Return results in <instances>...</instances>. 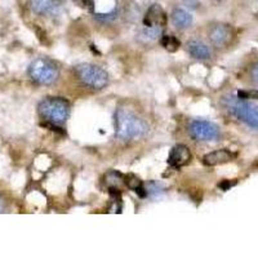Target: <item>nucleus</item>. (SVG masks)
<instances>
[{
	"label": "nucleus",
	"instance_id": "obj_1",
	"mask_svg": "<svg viewBox=\"0 0 258 258\" xmlns=\"http://www.w3.org/2000/svg\"><path fill=\"white\" fill-rule=\"evenodd\" d=\"M115 129L116 136L121 140H133L146 135L149 125L141 117L136 116L128 110L119 109L115 114Z\"/></svg>",
	"mask_w": 258,
	"mask_h": 258
},
{
	"label": "nucleus",
	"instance_id": "obj_2",
	"mask_svg": "<svg viewBox=\"0 0 258 258\" xmlns=\"http://www.w3.org/2000/svg\"><path fill=\"white\" fill-rule=\"evenodd\" d=\"M225 107L240 121L258 131V105L239 97H225L222 100Z\"/></svg>",
	"mask_w": 258,
	"mask_h": 258
},
{
	"label": "nucleus",
	"instance_id": "obj_3",
	"mask_svg": "<svg viewBox=\"0 0 258 258\" xmlns=\"http://www.w3.org/2000/svg\"><path fill=\"white\" fill-rule=\"evenodd\" d=\"M38 110L48 123L62 124L70 116V103L61 97H48L39 103Z\"/></svg>",
	"mask_w": 258,
	"mask_h": 258
},
{
	"label": "nucleus",
	"instance_id": "obj_4",
	"mask_svg": "<svg viewBox=\"0 0 258 258\" xmlns=\"http://www.w3.org/2000/svg\"><path fill=\"white\" fill-rule=\"evenodd\" d=\"M29 75L31 80L40 85L53 84L58 79L59 70L57 64L47 58H38L30 64Z\"/></svg>",
	"mask_w": 258,
	"mask_h": 258
},
{
	"label": "nucleus",
	"instance_id": "obj_5",
	"mask_svg": "<svg viewBox=\"0 0 258 258\" xmlns=\"http://www.w3.org/2000/svg\"><path fill=\"white\" fill-rule=\"evenodd\" d=\"M75 74L83 84L93 89H102L109 83V75L100 66L92 63H82L75 68Z\"/></svg>",
	"mask_w": 258,
	"mask_h": 258
},
{
	"label": "nucleus",
	"instance_id": "obj_6",
	"mask_svg": "<svg viewBox=\"0 0 258 258\" xmlns=\"http://www.w3.org/2000/svg\"><path fill=\"white\" fill-rule=\"evenodd\" d=\"M188 132L197 141H216L220 137V128L207 120H194L188 126Z\"/></svg>",
	"mask_w": 258,
	"mask_h": 258
},
{
	"label": "nucleus",
	"instance_id": "obj_7",
	"mask_svg": "<svg viewBox=\"0 0 258 258\" xmlns=\"http://www.w3.org/2000/svg\"><path fill=\"white\" fill-rule=\"evenodd\" d=\"M191 159L190 149L185 145H176L170 150L169 156H168V164L173 168H181L188 164Z\"/></svg>",
	"mask_w": 258,
	"mask_h": 258
},
{
	"label": "nucleus",
	"instance_id": "obj_8",
	"mask_svg": "<svg viewBox=\"0 0 258 258\" xmlns=\"http://www.w3.org/2000/svg\"><path fill=\"white\" fill-rule=\"evenodd\" d=\"M212 44L218 48L226 47L232 39V30L229 25H217L211 30L209 34Z\"/></svg>",
	"mask_w": 258,
	"mask_h": 258
},
{
	"label": "nucleus",
	"instance_id": "obj_9",
	"mask_svg": "<svg viewBox=\"0 0 258 258\" xmlns=\"http://www.w3.org/2000/svg\"><path fill=\"white\" fill-rule=\"evenodd\" d=\"M144 25L149 27H164L167 25V15L159 4H154V6L150 7L146 16L144 17Z\"/></svg>",
	"mask_w": 258,
	"mask_h": 258
},
{
	"label": "nucleus",
	"instance_id": "obj_10",
	"mask_svg": "<svg viewBox=\"0 0 258 258\" xmlns=\"http://www.w3.org/2000/svg\"><path fill=\"white\" fill-rule=\"evenodd\" d=\"M32 12L39 16H47L57 13L59 9V0H31L30 2Z\"/></svg>",
	"mask_w": 258,
	"mask_h": 258
},
{
	"label": "nucleus",
	"instance_id": "obj_11",
	"mask_svg": "<svg viewBox=\"0 0 258 258\" xmlns=\"http://www.w3.org/2000/svg\"><path fill=\"white\" fill-rule=\"evenodd\" d=\"M234 154L230 153L229 150H216L213 153H209L204 156V164L209 165V167H214V165H221L225 163H229L234 159Z\"/></svg>",
	"mask_w": 258,
	"mask_h": 258
},
{
	"label": "nucleus",
	"instance_id": "obj_12",
	"mask_svg": "<svg viewBox=\"0 0 258 258\" xmlns=\"http://www.w3.org/2000/svg\"><path fill=\"white\" fill-rule=\"evenodd\" d=\"M187 50L191 56L197 59H208L211 57V50L208 45L199 40H191L187 44Z\"/></svg>",
	"mask_w": 258,
	"mask_h": 258
},
{
	"label": "nucleus",
	"instance_id": "obj_13",
	"mask_svg": "<svg viewBox=\"0 0 258 258\" xmlns=\"http://www.w3.org/2000/svg\"><path fill=\"white\" fill-rule=\"evenodd\" d=\"M172 22L178 29H186L192 24V16L185 9H176L172 13Z\"/></svg>",
	"mask_w": 258,
	"mask_h": 258
},
{
	"label": "nucleus",
	"instance_id": "obj_14",
	"mask_svg": "<svg viewBox=\"0 0 258 258\" xmlns=\"http://www.w3.org/2000/svg\"><path fill=\"white\" fill-rule=\"evenodd\" d=\"M161 29H163V27L160 26H153V27L145 26L144 29L140 31V34H138V38L144 41L156 40V39L161 35Z\"/></svg>",
	"mask_w": 258,
	"mask_h": 258
},
{
	"label": "nucleus",
	"instance_id": "obj_15",
	"mask_svg": "<svg viewBox=\"0 0 258 258\" xmlns=\"http://www.w3.org/2000/svg\"><path fill=\"white\" fill-rule=\"evenodd\" d=\"M160 43L161 45L165 48V49L168 50V52H176V50H178L179 45H181V43H179L178 39H176L174 36H170V35H163L160 39Z\"/></svg>",
	"mask_w": 258,
	"mask_h": 258
},
{
	"label": "nucleus",
	"instance_id": "obj_16",
	"mask_svg": "<svg viewBox=\"0 0 258 258\" xmlns=\"http://www.w3.org/2000/svg\"><path fill=\"white\" fill-rule=\"evenodd\" d=\"M125 183L129 188H132V190H137V188L142 187V182L135 176H128L125 177Z\"/></svg>",
	"mask_w": 258,
	"mask_h": 258
},
{
	"label": "nucleus",
	"instance_id": "obj_17",
	"mask_svg": "<svg viewBox=\"0 0 258 258\" xmlns=\"http://www.w3.org/2000/svg\"><path fill=\"white\" fill-rule=\"evenodd\" d=\"M249 77H250V80H252L253 84L258 85V62H255L252 68H250Z\"/></svg>",
	"mask_w": 258,
	"mask_h": 258
},
{
	"label": "nucleus",
	"instance_id": "obj_18",
	"mask_svg": "<svg viewBox=\"0 0 258 258\" xmlns=\"http://www.w3.org/2000/svg\"><path fill=\"white\" fill-rule=\"evenodd\" d=\"M235 183H236V181H231V182H230L229 179H225V181H222V182H221V183H218V187L222 188L223 191H227V190H229V188H231L232 186L235 185Z\"/></svg>",
	"mask_w": 258,
	"mask_h": 258
},
{
	"label": "nucleus",
	"instance_id": "obj_19",
	"mask_svg": "<svg viewBox=\"0 0 258 258\" xmlns=\"http://www.w3.org/2000/svg\"><path fill=\"white\" fill-rule=\"evenodd\" d=\"M182 3L185 4L188 9H197L200 6L199 0H182Z\"/></svg>",
	"mask_w": 258,
	"mask_h": 258
},
{
	"label": "nucleus",
	"instance_id": "obj_20",
	"mask_svg": "<svg viewBox=\"0 0 258 258\" xmlns=\"http://www.w3.org/2000/svg\"><path fill=\"white\" fill-rule=\"evenodd\" d=\"M73 2H75V3H78V4H82L84 0H73Z\"/></svg>",
	"mask_w": 258,
	"mask_h": 258
},
{
	"label": "nucleus",
	"instance_id": "obj_21",
	"mask_svg": "<svg viewBox=\"0 0 258 258\" xmlns=\"http://www.w3.org/2000/svg\"><path fill=\"white\" fill-rule=\"evenodd\" d=\"M2 212H3V207L0 206V213H2Z\"/></svg>",
	"mask_w": 258,
	"mask_h": 258
},
{
	"label": "nucleus",
	"instance_id": "obj_22",
	"mask_svg": "<svg viewBox=\"0 0 258 258\" xmlns=\"http://www.w3.org/2000/svg\"><path fill=\"white\" fill-rule=\"evenodd\" d=\"M217 2H223V0H217Z\"/></svg>",
	"mask_w": 258,
	"mask_h": 258
}]
</instances>
